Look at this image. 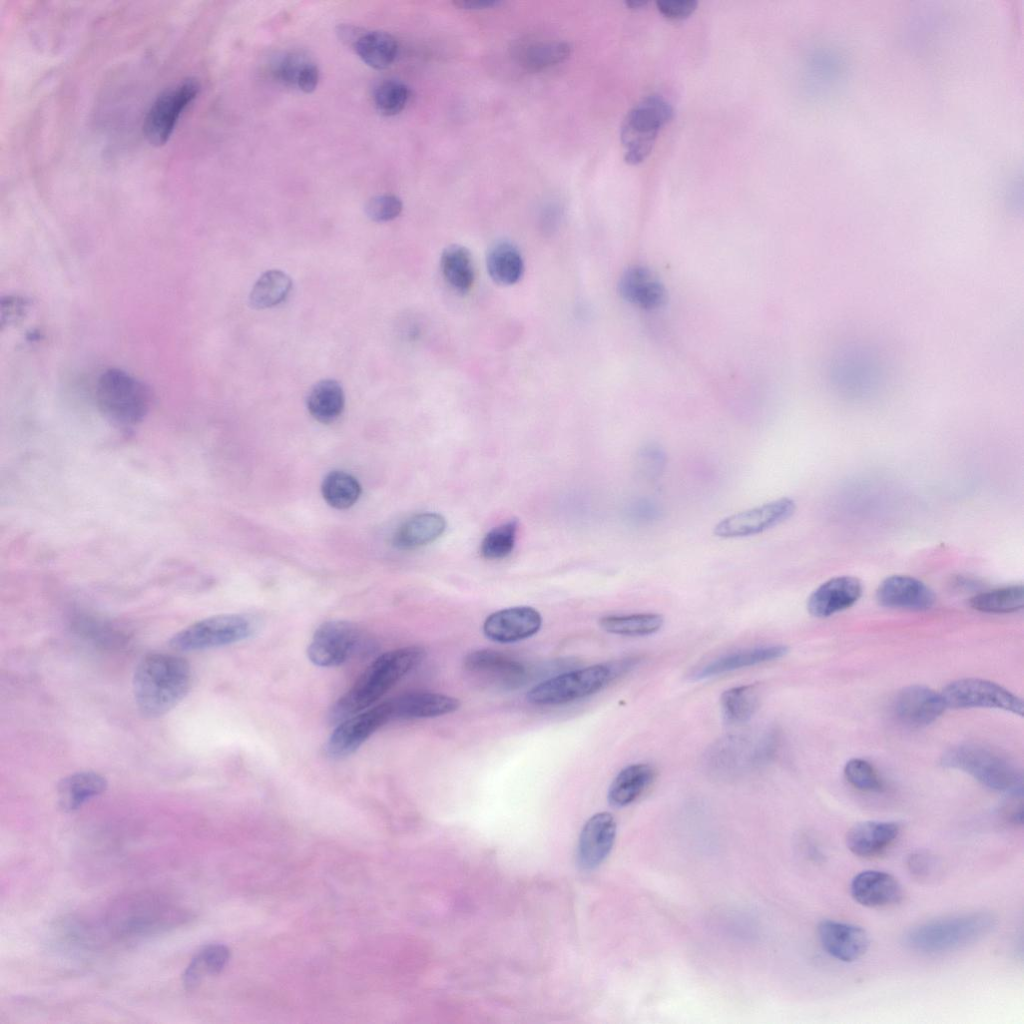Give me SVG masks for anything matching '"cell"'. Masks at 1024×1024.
Wrapping results in <instances>:
<instances>
[{
	"instance_id": "cell-30",
	"label": "cell",
	"mask_w": 1024,
	"mask_h": 1024,
	"mask_svg": "<svg viewBox=\"0 0 1024 1024\" xmlns=\"http://www.w3.org/2000/svg\"><path fill=\"white\" fill-rule=\"evenodd\" d=\"M440 267L447 284L456 292L467 293L474 284L475 269L470 251L461 245L444 249Z\"/></svg>"
},
{
	"instance_id": "cell-21",
	"label": "cell",
	"mask_w": 1024,
	"mask_h": 1024,
	"mask_svg": "<svg viewBox=\"0 0 1024 1024\" xmlns=\"http://www.w3.org/2000/svg\"><path fill=\"white\" fill-rule=\"evenodd\" d=\"M862 594V584L852 576L834 577L809 596L807 609L818 618L829 617L854 605Z\"/></svg>"
},
{
	"instance_id": "cell-12",
	"label": "cell",
	"mask_w": 1024,
	"mask_h": 1024,
	"mask_svg": "<svg viewBox=\"0 0 1024 1024\" xmlns=\"http://www.w3.org/2000/svg\"><path fill=\"white\" fill-rule=\"evenodd\" d=\"M463 667L475 681L501 690H514L527 679L525 666L512 657L493 649L468 653Z\"/></svg>"
},
{
	"instance_id": "cell-48",
	"label": "cell",
	"mask_w": 1024,
	"mask_h": 1024,
	"mask_svg": "<svg viewBox=\"0 0 1024 1024\" xmlns=\"http://www.w3.org/2000/svg\"><path fill=\"white\" fill-rule=\"evenodd\" d=\"M647 3H648L647 0H626L625 1L626 6L631 8V9L641 8L643 6H646Z\"/></svg>"
},
{
	"instance_id": "cell-31",
	"label": "cell",
	"mask_w": 1024,
	"mask_h": 1024,
	"mask_svg": "<svg viewBox=\"0 0 1024 1024\" xmlns=\"http://www.w3.org/2000/svg\"><path fill=\"white\" fill-rule=\"evenodd\" d=\"M486 266L491 279L500 285L517 283L524 272V262L520 251L512 243L506 241L495 244L489 250Z\"/></svg>"
},
{
	"instance_id": "cell-16",
	"label": "cell",
	"mask_w": 1024,
	"mask_h": 1024,
	"mask_svg": "<svg viewBox=\"0 0 1024 1024\" xmlns=\"http://www.w3.org/2000/svg\"><path fill=\"white\" fill-rule=\"evenodd\" d=\"M818 937L823 949L833 958L842 962H854L868 950V933L860 926L823 920L818 925Z\"/></svg>"
},
{
	"instance_id": "cell-43",
	"label": "cell",
	"mask_w": 1024,
	"mask_h": 1024,
	"mask_svg": "<svg viewBox=\"0 0 1024 1024\" xmlns=\"http://www.w3.org/2000/svg\"><path fill=\"white\" fill-rule=\"evenodd\" d=\"M402 202L395 195H379L365 205L366 215L375 222H386L396 218L402 211Z\"/></svg>"
},
{
	"instance_id": "cell-32",
	"label": "cell",
	"mask_w": 1024,
	"mask_h": 1024,
	"mask_svg": "<svg viewBox=\"0 0 1024 1024\" xmlns=\"http://www.w3.org/2000/svg\"><path fill=\"white\" fill-rule=\"evenodd\" d=\"M230 957L229 949L221 944L202 948L190 961L183 972L182 982L186 989H193L210 975H217L226 966Z\"/></svg>"
},
{
	"instance_id": "cell-40",
	"label": "cell",
	"mask_w": 1024,
	"mask_h": 1024,
	"mask_svg": "<svg viewBox=\"0 0 1024 1024\" xmlns=\"http://www.w3.org/2000/svg\"><path fill=\"white\" fill-rule=\"evenodd\" d=\"M517 526V522L512 520L492 528L481 542V555L489 560L507 557L514 549Z\"/></svg>"
},
{
	"instance_id": "cell-20",
	"label": "cell",
	"mask_w": 1024,
	"mask_h": 1024,
	"mask_svg": "<svg viewBox=\"0 0 1024 1024\" xmlns=\"http://www.w3.org/2000/svg\"><path fill=\"white\" fill-rule=\"evenodd\" d=\"M388 701L392 720H413L438 717L458 710L457 698L436 692L414 691Z\"/></svg>"
},
{
	"instance_id": "cell-24",
	"label": "cell",
	"mask_w": 1024,
	"mask_h": 1024,
	"mask_svg": "<svg viewBox=\"0 0 1024 1024\" xmlns=\"http://www.w3.org/2000/svg\"><path fill=\"white\" fill-rule=\"evenodd\" d=\"M618 287L626 301L643 309L659 308L666 300L663 285L643 266L626 269L620 277Z\"/></svg>"
},
{
	"instance_id": "cell-23",
	"label": "cell",
	"mask_w": 1024,
	"mask_h": 1024,
	"mask_svg": "<svg viewBox=\"0 0 1024 1024\" xmlns=\"http://www.w3.org/2000/svg\"><path fill=\"white\" fill-rule=\"evenodd\" d=\"M899 833L900 827L896 822L863 821L848 830L846 846L856 856L872 857L890 847Z\"/></svg>"
},
{
	"instance_id": "cell-26",
	"label": "cell",
	"mask_w": 1024,
	"mask_h": 1024,
	"mask_svg": "<svg viewBox=\"0 0 1024 1024\" xmlns=\"http://www.w3.org/2000/svg\"><path fill=\"white\" fill-rule=\"evenodd\" d=\"M445 518L435 512H423L408 518L397 529L393 544L402 550L416 549L437 540L446 529Z\"/></svg>"
},
{
	"instance_id": "cell-45",
	"label": "cell",
	"mask_w": 1024,
	"mask_h": 1024,
	"mask_svg": "<svg viewBox=\"0 0 1024 1024\" xmlns=\"http://www.w3.org/2000/svg\"><path fill=\"white\" fill-rule=\"evenodd\" d=\"M936 861L925 853H915L908 859V867L911 873L920 878H927L933 873Z\"/></svg>"
},
{
	"instance_id": "cell-38",
	"label": "cell",
	"mask_w": 1024,
	"mask_h": 1024,
	"mask_svg": "<svg viewBox=\"0 0 1024 1024\" xmlns=\"http://www.w3.org/2000/svg\"><path fill=\"white\" fill-rule=\"evenodd\" d=\"M969 605L985 613H1010L1023 608L1024 589L1022 585H1012L993 589L973 596Z\"/></svg>"
},
{
	"instance_id": "cell-9",
	"label": "cell",
	"mask_w": 1024,
	"mask_h": 1024,
	"mask_svg": "<svg viewBox=\"0 0 1024 1024\" xmlns=\"http://www.w3.org/2000/svg\"><path fill=\"white\" fill-rule=\"evenodd\" d=\"M941 695L950 708H995L1023 715L1021 698L1001 685L980 679L964 678L949 683Z\"/></svg>"
},
{
	"instance_id": "cell-47",
	"label": "cell",
	"mask_w": 1024,
	"mask_h": 1024,
	"mask_svg": "<svg viewBox=\"0 0 1024 1024\" xmlns=\"http://www.w3.org/2000/svg\"><path fill=\"white\" fill-rule=\"evenodd\" d=\"M502 2L498 0H457L453 1L454 6L465 10H479L497 7Z\"/></svg>"
},
{
	"instance_id": "cell-13",
	"label": "cell",
	"mask_w": 1024,
	"mask_h": 1024,
	"mask_svg": "<svg viewBox=\"0 0 1024 1024\" xmlns=\"http://www.w3.org/2000/svg\"><path fill=\"white\" fill-rule=\"evenodd\" d=\"M390 721L392 718L387 700L344 719L328 738L325 747L328 756L337 759L349 756Z\"/></svg>"
},
{
	"instance_id": "cell-10",
	"label": "cell",
	"mask_w": 1024,
	"mask_h": 1024,
	"mask_svg": "<svg viewBox=\"0 0 1024 1024\" xmlns=\"http://www.w3.org/2000/svg\"><path fill=\"white\" fill-rule=\"evenodd\" d=\"M199 84L185 79L161 93L149 108L143 131L153 145H163L169 139L182 111L196 97Z\"/></svg>"
},
{
	"instance_id": "cell-4",
	"label": "cell",
	"mask_w": 1024,
	"mask_h": 1024,
	"mask_svg": "<svg viewBox=\"0 0 1024 1024\" xmlns=\"http://www.w3.org/2000/svg\"><path fill=\"white\" fill-rule=\"evenodd\" d=\"M941 763L964 771L990 789L1012 795L1022 794L1021 771L1006 756L990 747L977 743L960 744L946 751Z\"/></svg>"
},
{
	"instance_id": "cell-17",
	"label": "cell",
	"mask_w": 1024,
	"mask_h": 1024,
	"mask_svg": "<svg viewBox=\"0 0 1024 1024\" xmlns=\"http://www.w3.org/2000/svg\"><path fill=\"white\" fill-rule=\"evenodd\" d=\"M893 708L902 722L924 726L940 717L946 705L941 693L923 685H911L897 694Z\"/></svg>"
},
{
	"instance_id": "cell-41",
	"label": "cell",
	"mask_w": 1024,
	"mask_h": 1024,
	"mask_svg": "<svg viewBox=\"0 0 1024 1024\" xmlns=\"http://www.w3.org/2000/svg\"><path fill=\"white\" fill-rule=\"evenodd\" d=\"M408 87L398 81L382 82L374 91V103L377 110L386 116L400 113L409 99Z\"/></svg>"
},
{
	"instance_id": "cell-15",
	"label": "cell",
	"mask_w": 1024,
	"mask_h": 1024,
	"mask_svg": "<svg viewBox=\"0 0 1024 1024\" xmlns=\"http://www.w3.org/2000/svg\"><path fill=\"white\" fill-rule=\"evenodd\" d=\"M540 613L529 606H516L490 614L483 623L487 638L499 643H513L535 635L541 628Z\"/></svg>"
},
{
	"instance_id": "cell-36",
	"label": "cell",
	"mask_w": 1024,
	"mask_h": 1024,
	"mask_svg": "<svg viewBox=\"0 0 1024 1024\" xmlns=\"http://www.w3.org/2000/svg\"><path fill=\"white\" fill-rule=\"evenodd\" d=\"M663 623V616L656 613L608 615L599 620L604 631L623 636L651 635L659 631Z\"/></svg>"
},
{
	"instance_id": "cell-1",
	"label": "cell",
	"mask_w": 1024,
	"mask_h": 1024,
	"mask_svg": "<svg viewBox=\"0 0 1024 1024\" xmlns=\"http://www.w3.org/2000/svg\"><path fill=\"white\" fill-rule=\"evenodd\" d=\"M190 666L182 657L151 653L136 666L133 693L140 712L158 717L173 709L188 693Z\"/></svg>"
},
{
	"instance_id": "cell-19",
	"label": "cell",
	"mask_w": 1024,
	"mask_h": 1024,
	"mask_svg": "<svg viewBox=\"0 0 1024 1024\" xmlns=\"http://www.w3.org/2000/svg\"><path fill=\"white\" fill-rule=\"evenodd\" d=\"M876 598L889 608L927 610L935 602L933 591L922 581L907 575H893L881 582Z\"/></svg>"
},
{
	"instance_id": "cell-18",
	"label": "cell",
	"mask_w": 1024,
	"mask_h": 1024,
	"mask_svg": "<svg viewBox=\"0 0 1024 1024\" xmlns=\"http://www.w3.org/2000/svg\"><path fill=\"white\" fill-rule=\"evenodd\" d=\"M616 836L612 814L599 812L584 824L579 838L578 861L584 869L600 865L610 853Z\"/></svg>"
},
{
	"instance_id": "cell-2",
	"label": "cell",
	"mask_w": 1024,
	"mask_h": 1024,
	"mask_svg": "<svg viewBox=\"0 0 1024 1024\" xmlns=\"http://www.w3.org/2000/svg\"><path fill=\"white\" fill-rule=\"evenodd\" d=\"M425 656L420 646H406L378 656L360 675L354 685L330 710V720L341 722L374 704Z\"/></svg>"
},
{
	"instance_id": "cell-33",
	"label": "cell",
	"mask_w": 1024,
	"mask_h": 1024,
	"mask_svg": "<svg viewBox=\"0 0 1024 1024\" xmlns=\"http://www.w3.org/2000/svg\"><path fill=\"white\" fill-rule=\"evenodd\" d=\"M759 701L760 691L755 684L730 688L720 697L722 715L728 723H744L754 715Z\"/></svg>"
},
{
	"instance_id": "cell-25",
	"label": "cell",
	"mask_w": 1024,
	"mask_h": 1024,
	"mask_svg": "<svg viewBox=\"0 0 1024 1024\" xmlns=\"http://www.w3.org/2000/svg\"><path fill=\"white\" fill-rule=\"evenodd\" d=\"M788 653L784 645H768L740 650L734 653L719 657L693 674V678L701 680L744 667H750L760 663L782 658Z\"/></svg>"
},
{
	"instance_id": "cell-34",
	"label": "cell",
	"mask_w": 1024,
	"mask_h": 1024,
	"mask_svg": "<svg viewBox=\"0 0 1024 1024\" xmlns=\"http://www.w3.org/2000/svg\"><path fill=\"white\" fill-rule=\"evenodd\" d=\"M355 51L364 63L375 69L390 66L397 55L395 38L383 31L362 34L354 45Z\"/></svg>"
},
{
	"instance_id": "cell-28",
	"label": "cell",
	"mask_w": 1024,
	"mask_h": 1024,
	"mask_svg": "<svg viewBox=\"0 0 1024 1024\" xmlns=\"http://www.w3.org/2000/svg\"><path fill=\"white\" fill-rule=\"evenodd\" d=\"M654 768L646 763L631 764L623 768L608 789V801L613 807H624L635 801L652 783Z\"/></svg>"
},
{
	"instance_id": "cell-14",
	"label": "cell",
	"mask_w": 1024,
	"mask_h": 1024,
	"mask_svg": "<svg viewBox=\"0 0 1024 1024\" xmlns=\"http://www.w3.org/2000/svg\"><path fill=\"white\" fill-rule=\"evenodd\" d=\"M795 510L794 500L783 497L729 515L715 525L713 532L720 538H738L759 534L789 519Z\"/></svg>"
},
{
	"instance_id": "cell-37",
	"label": "cell",
	"mask_w": 1024,
	"mask_h": 1024,
	"mask_svg": "<svg viewBox=\"0 0 1024 1024\" xmlns=\"http://www.w3.org/2000/svg\"><path fill=\"white\" fill-rule=\"evenodd\" d=\"M324 500L333 508L347 509L353 506L361 495V486L351 474L334 470L329 472L321 484Z\"/></svg>"
},
{
	"instance_id": "cell-22",
	"label": "cell",
	"mask_w": 1024,
	"mask_h": 1024,
	"mask_svg": "<svg viewBox=\"0 0 1024 1024\" xmlns=\"http://www.w3.org/2000/svg\"><path fill=\"white\" fill-rule=\"evenodd\" d=\"M850 893L857 903L869 908L896 904L903 896L898 880L880 870H865L855 875L850 883Z\"/></svg>"
},
{
	"instance_id": "cell-46",
	"label": "cell",
	"mask_w": 1024,
	"mask_h": 1024,
	"mask_svg": "<svg viewBox=\"0 0 1024 1024\" xmlns=\"http://www.w3.org/2000/svg\"><path fill=\"white\" fill-rule=\"evenodd\" d=\"M319 80L318 68L315 64L306 62L296 79V84L302 91L310 93L315 90Z\"/></svg>"
},
{
	"instance_id": "cell-8",
	"label": "cell",
	"mask_w": 1024,
	"mask_h": 1024,
	"mask_svg": "<svg viewBox=\"0 0 1024 1024\" xmlns=\"http://www.w3.org/2000/svg\"><path fill=\"white\" fill-rule=\"evenodd\" d=\"M255 626L243 614H221L197 621L176 633L169 641L171 648L195 651L220 647L250 637Z\"/></svg>"
},
{
	"instance_id": "cell-11",
	"label": "cell",
	"mask_w": 1024,
	"mask_h": 1024,
	"mask_svg": "<svg viewBox=\"0 0 1024 1024\" xmlns=\"http://www.w3.org/2000/svg\"><path fill=\"white\" fill-rule=\"evenodd\" d=\"M361 639L359 628L345 620L322 623L314 632L307 649L309 660L320 667H336L355 652Z\"/></svg>"
},
{
	"instance_id": "cell-42",
	"label": "cell",
	"mask_w": 1024,
	"mask_h": 1024,
	"mask_svg": "<svg viewBox=\"0 0 1024 1024\" xmlns=\"http://www.w3.org/2000/svg\"><path fill=\"white\" fill-rule=\"evenodd\" d=\"M846 780L861 791H880L883 783L874 767L866 760L853 758L844 766Z\"/></svg>"
},
{
	"instance_id": "cell-35",
	"label": "cell",
	"mask_w": 1024,
	"mask_h": 1024,
	"mask_svg": "<svg viewBox=\"0 0 1024 1024\" xmlns=\"http://www.w3.org/2000/svg\"><path fill=\"white\" fill-rule=\"evenodd\" d=\"M292 288L291 278L283 271L269 270L255 282L249 295L250 305L266 309L282 303Z\"/></svg>"
},
{
	"instance_id": "cell-7",
	"label": "cell",
	"mask_w": 1024,
	"mask_h": 1024,
	"mask_svg": "<svg viewBox=\"0 0 1024 1024\" xmlns=\"http://www.w3.org/2000/svg\"><path fill=\"white\" fill-rule=\"evenodd\" d=\"M613 675L614 668L605 664L572 670L535 685L527 693L526 699L540 706L566 704L600 691Z\"/></svg>"
},
{
	"instance_id": "cell-3",
	"label": "cell",
	"mask_w": 1024,
	"mask_h": 1024,
	"mask_svg": "<svg viewBox=\"0 0 1024 1024\" xmlns=\"http://www.w3.org/2000/svg\"><path fill=\"white\" fill-rule=\"evenodd\" d=\"M995 926V918L986 912H974L936 919L913 927L906 944L922 953H941L974 943Z\"/></svg>"
},
{
	"instance_id": "cell-27",
	"label": "cell",
	"mask_w": 1024,
	"mask_h": 1024,
	"mask_svg": "<svg viewBox=\"0 0 1024 1024\" xmlns=\"http://www.w3.org/2000/svg\"><path fill=\"white\" fill-rule=\"evenodd\" d=\"M106 779L93 771H82L63 778L57 787L58 804L65 812L79 809L85 802L102 794Z\"/></svg>"
},
{
	"instance_id": "cell-29",
	"label": "cell",
	"mask_w": 1024,
	"mask_h": 1024,
	"mask_svg": "<svg viewBox=\"0 0 1024 1024\" xmlns=\"http://www.w3.org/2000/svg\"><path fill=\"white\" fill-rule=\"evenodd\" d=\"M306 403L310 415L315 420L329 424L337 420L343 412L344 391L336 380H321L309 391Z\"/></svg>"
},
{
	"instance_id": "cell-44",
	"label": "cell",
	"mask_w": 1024,
	"mask_h": 1024,
	"mask_svg": "<svg viewBox=\"0 0 1024 1024\" xmlns=\"http://www.w3.org/2000/svg\"><path fill=\"white\" fill-rule=\"evenodd\" d=\"M697 4L695 0H658L656 2L661 14L673 20L688 17L695 11Z\"/></svg>"
},
{
	"instance_id": "cell-39",
	"label": "cell",
	"mask_w": 1024,
	"mask_h": 1024,
	"mask_svg": "<svg viewBox=\"0 0 1024 1024\" xmlns=\"http://www.w3.org/2000/svg\"><path fill=\"white\" fill-rule=\"evenodd\" d=\"M570 50V46L562 42L531 44L522 50L519 58L526 69L536 71L564 61Z\"/></svg>"
},
{
	"instance_id": "cell-5",
	"label": "cell",
	"mask_w": 1024,
	"mask_h": 1024,
	"mask_svg": "<svg viewBox=\"0 0 1024 1024\" xmlns=\"http://www.w3.org/2000/svg\"><path fill=\"white\" fill-rule=\"evenodd\" d=\"M96 401L109 420L130 427L140 423L147 414L150 392L141 381L127 372L109 369L98 379Z\"/></svg>"
},
{
	"instance_id": "cell-6",
	"label": "cell",
	"mask_w": 1024,
	"mask_h": 1024,
	"mask_svg": "<svg viewBox=\"0 0 1024 1024\" xmlns=\"http://www.w3.org/2000/svg\"><path fill=\"white\" fill-rule=\"evenodd\" d=\"M672 117V106L658 95H649L632 107L620 131L625 161L630 165L642 163L652 152L659 131Z\"/></svg>"
}]
</instances>
